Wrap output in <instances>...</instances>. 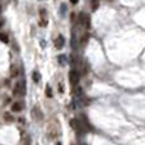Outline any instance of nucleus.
Instances as JSON below:
<instances>
[{
  "instance_id": "16",
  "label": "nucleus",
  "mask_w": 145,
  "mask_h": 145,
  "mask_svg": "<svg viewBox=\"0 0 145 145\" xmlns=\"http://www.w3.org/2000/svg\"><path fill=\"white\" fill-rule=\"evenodd\" d=\"M39 26H41V27H46V26H47V20H41V22H39Z\"/></svg>"
},
{
  "instance_id": "9",
  "label": "nucleus",
  "mask_w": 145,
  "mask_h": 145,
  "mask_svg": "<svg viewBox=\"0 0 145 145\" xmlns=\"http://www.w3.org/2000/svg\"><path fill=\"white\" fill-rule=\"evenodd\" d=\"M83 26L85 27V28H90V18L85 15V18H84V22H83Z\"/></svg>"
},
{
  "instance_id": "10",
  "label": "nucleus",
  "mask_w": 145,
  "mask_h": 145,
  "mask_svg": "<svg viewBox=\"0 0 145 145\" xmlns=\"http://www.w3.org/2000/svg\"><path fill=\"white\" fill-rule=\"evenodd\" d=\"M90 5H92V10H97L99 7V0H92Z\"/></svg>"
},
{
  "instance_id": "20",
  "label": "nucleus",
  "mask_w": 145,
  "mask_h": 145,
  "mask_svg": "<svg viewBox=\"0 0 145 145\" xmlns=\"http://www.w3.org/2000/svg\"><path fill=\"white\" fill-rule=\"evenodd\" d=\"M1 24H3V22H0V27H1Z\"/></svg>"
},
{
  "instance_id": "19",
  "label": "nucleus",
  "mask_w": 145,
  "mask_h": 145,
  "mask_svg": "<svg viewBox=\"0 0 145 145\" xmlns=\"http://www.w3.org/2000/svg\"><path fill=\"white\" fill-rule=\"evenodd\" d=\"M78 1H79V0H70V3H71V4H77Z\"/></svg>"
},
{
  "instance_id": "1",
  "label": "nucleus",
  "mask_w": 145,
  "mask_h": 145,
  "mask_svg": "<svg viewBox=\"0 0 145 145\" xmlns=\"http://www.w3.org/2000/svg\"><path fill=\"white\" fill-rule=\"evenodd\" d=\"M26 93V87H24V83L23 82H19L17 83L14 88H13V96L14 97H23Z\"/></svg>"
},
{
  "instance_id": "13",
  "label": "nucleus",
  "mask_w": 145,
  "mask_h": 145,
  "mask_svg": "<svg viewBox=\"0 0 145 145\" xmlns=\"http://www.w3.org/2000/svg\"><path fill=\"white\" fill-rule=\"evenodd\" d=\"M0 41L4 42V43H8V42H9V38H8V36H7L5 33H0Z\"/></svg>"
},
{
  "instance_id": "17",
  "label": "nucleus",
  "mask_w": 145,
  "mask_h": 145,
  "mask_svg": "<svg viewBox=\"0 0 145 145\" xmlns=\"http://www.w3.org/2000/svg\"><path fill=\"white\" fill-rule=\"evenodd\" d=\"M88 64H84V66H83V73H84V74H87V71H88Z\"/></svg>"
},
{
  "instance_id": "5",
  "label": "nucleus",
  "mask_w": 145,
  "mask_h": 145,
  "mask_svg": "<svg viewBox=\"0 0 145 145\" xmlns=\"http://www.w3.org/2000/svg\"><path fill=\"white\" fill-rule=\"evenodd\" d=\"M32 116L34 117L36 120L41 121V120H42V117H43V115H42V112H41V109H39L38 107H34V108H33V111H32Z\"/></svg>"
},
{
  "instance_id": "7",
  "label": "nucleus",
  "mask_w": 145,
  "mask_h": 145,
  "mask_svg": "<svg viewBox=\"0 0 145 145\" xmlns=\"http://www.w3.org/2000/svg\"><path fill=\"white\" fill-rule=\"evenodd\" d=\"M88 41H89V34H88V33H84L82 39H80V45H82V46H85L88 43Z\"/></svg>"
},
{
  "instance_id": "12",
  "label": "nucleus",
  "mask_w": 145,
  "mask_h": 145,
  "mask_svg": "<svg viewBox=\"0 0 145 145\" xmlns=\"http://www.w3.org/2000/svg\"><path fill=\"white\" fill-rule=\"evenodd\" d=\"M59 62H60V65H62V66L68 62V61H66V57H65V55H60V56H59Z\"/></svg>"
},
{
  "instance_id": "6",
  "label": "nucleus",
  "mask_w": 145,
  "mask_h": 145,
  "mask_svg": "<svg viewBox=\"0 0 145 145\" xmlns=\"http://www.w3.org/2000/svg\"><path fill=\"white\" fill-rule=\"evenodd\" d=\"M23 109V103L22 102H15L11 105V111L13 112H20Z\"/></svg>"
},
{
  "instance_id": "21",
  "label": "nucleus",
  "mask_w": 145,
  "mask_h": 145,
  "mask_svg": "<svg viewBox=\"0 0 145 145\" xmlns=\"http://www.w3.org/2000/svg\"><path fill=\"white\" fill-rule=\"evenodd\" d=\"M0 11H1V7H0Z\"/></svg>"
},
{
  "instance_id": "11",
  "label": "nucleus",
  "mask_w": 145,
  "mask_h": 145,
  "mask_svg": "<svg viewBox=\"0 0 145 145\" xmlns=\"http://www.w3.org/2000/svg\"><path fill=\"white\" fill-rule=\"evenodd\" d=\"M4 120H5L7 122H13V121H14V118H13L11 115L8 113V112H5V113H4Z\"/></svg>"
},
{
  "instance_id": "15",
  "label": "nucleus",
  "mask_w": 145,
  "mask_h": 145,
  "mask_svg": "<svg viewBox=\"0 0 145 145\" xmlns=\"http://www.w3.org/2000/svg\"><path fill=\"white\" fill-rule=\"evenodd\" d=\"M10 73H11V77L15 78L17 75H18V69L15 68L14 65H13V66H11V69H10Z\"/></svg>"
},
{
  "instance_id": "3",
  "label": "nucleus",
  "mask_w": 145,
  "mask_h": 145,
  "mask_svg": "<svg viewBox=\"0 0 145 145\" xmlns=\"http://www.w3.org/2000/svg\"><path fill=\"white\" fill-rule=\"evenodd\" d=\"M69 80H70V83H71L73 85H77L78 83H79V80H80L79 73L75 71V70H71V71L69 73Z\"/></svg>"
},
{
  "instance_id": "2",
  "label": "nucleus",
  "mask_w": 145,
  "mask_h": 145,
  "mask_svg": "<svg viewBox=\"0 0 145 145\" xmlns=\"http://www.w3.org/2000/svg\"><path fill=\"white\" fill-rule=\"evenodd\" d=\"M70 126L73 127L74 131H77V132H79V134H83V132H84V129H83V126L80 125V121H79L78 118L70 120Z\"/></svg>"
},
{
  "instance_id": "4",
  "label": "nucleus",
  "mask_w": 145,
  "mask_h": 145,
  "mask_svg": "<svg viewBox=\"0 0 145 145\" xmlns=\"http://www.w3.org/2000/svg\"><path fill=\"white\" fill-rule=\"evenodd\" d=\"M55 46H56V48H62L65 46V38L61 34H59L57 38L55 39Z\"/></svg>"
},
{
  "instance_id": "18",
  "label": "nucleus",
  "mask_w": 145,
  "mask_h": 145,
  "mask_svg": "<svg viewBox=\"0 0 145 145\" xmlns=\"http://www.w3.org/2000/svg\"><path fill=\"white\" fill-rule=\"evenodd\" d=\"M65 13V4H62V7H61V14H64Z\"/></svg>"
},
{
  "instance_id": "8",
  "label": "nucleus",
  "mask_w": 145,
  "mask_h": 145,
  "mask_svg": "<svg viewBox=\"0 0 145 145\" xmlns=\"http://www.w3.org/2000/svg\"><path fill=\"white\" fill-rule=\"evenodd\" d=\"M32 79H33V82H34V83H39V80H41V74H39L38 71H33V74H32Z\"/></svg>"
},
{
  "instance_id": "14",
  "label": "nucleus",
  "mask_w": 145,
  "mask_h": 145,
  "mask_svg": "<svg viewBox=\"0 0 145 145\" xmlns=\"http://www.w3.org/2000/svg\"><path fill=\"white\" fill-rule=\"evenodd\" d=\"M45 93H46V97H47V98H52V89H51V87H50V85H47V87H46Z\"/></svg>"
}]
</instances>
